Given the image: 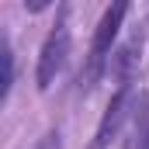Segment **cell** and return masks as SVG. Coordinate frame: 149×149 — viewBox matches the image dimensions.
Segmentation results:
<instances>
[{
  "mask_svg": "<svg viewBox=\"0 0 149 149\" xmlns=\"http://www.w3.org/2000/svg\"><path fill=\"white\" fill-rule=\"evenodd\" d=\"M135 149H149V128L142 132V135H139V146H135Z\"/></svg>",
  "mask_w": 149,
  "mask_h": 149,
  "instance_id": "obj_6",
  "label": "cell"
},
{
  "mask_svg": "<svg viewBox=\"0 0 149 149\" xmlns=\"http://www.w3.org/2000/svg\"><path fill=\"white\" fill-rule=\"evenodd\" d=\"M66 59H70V28H66V21L59 17L56 28L45 35V42H42V52H38V70H35L38 90H49V87L56 83V76L63 73Z\"/></svg>",
  "mask_w": 149,
  "mask_h": 149,
  "instance_id": "obj_1",
  "label": "cell"
},
{
  "mask_svg": "<svg viewBox=\"0 0 149 149\" xmlns=\"http://www.w3.org/2000/svg\"><path fill=\"white\" fill-rule=\"evenodd\" d=\"M125 14H128V3H125V0L111 3V7L101 14V21H97V28H94V42H90V70H87V83H90V80H97L101 63H104V56L111 52L114 38H118V31H121Z\"/></svg>",
  "mask_w": 149,
  "mask_h": 149,
  "instance_id": "obj_2",
  "label": "cell"
},
{
  "mask_svg": "<svg viewBox=\"0 0 149 149\" xmlns=\"http://www.w3.org/2000/svg\"><path fill=\"white\" fill-rule=\"evenodd\" d=\"M38 149H59V132H49L45 139H42V146Z\"/></svg>",
  "mask_w": 149,
  "mask_h": 149,
  "instance_id": "obj_5",
  "label": "cell"
},
{
  "mask_svg": "<svg viewBox=\"0 0 149 149\" xmlns=\"http://www.w3.org/2000/svg\"><path fill=\"white\" fill-rule=\"evenodd\" d=\"M0 66H3V76H0V97H7L10 87H14V56H10L7 38L0 42Z\"/></svg>",
  "mask_w": 149,
  "mask_h": 149,
  "instance_id": "obj_4",
  "label": "cell"
},
{
  "mask_svg": "<svg viewBox=\"0 0 149 149\" xmlns=\"http://www.w3.org/2000/svg\"><path fill=\"white\" fill-rule=\"evenodd\" d=\"M128 114H132V87L121 83V90L114 94L111 101H108V108H104V118H101V125H97V132H94L90 149H108L114 139H118V132H121V125H125Z\"/></svg>",
  "mask_w": 149,
  "mask_h": 149,
  "instance_id": "obj_3",
  "label": "cell"
}]
</instances>
